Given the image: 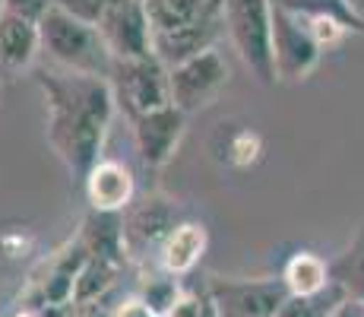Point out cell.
Segmentation results:
<instances>
[{"instance_id": "cell-1", "label": "cell", "mask_w": 364, "mask_h": 317, "mask_svg": "<svg viewBox=\"0 0 364 317\" xmlns=\"http://www.w3.org/2000/svg\"><path fill=\"white\" fill-rule=\"evenodd\" d=\"M35 83L48 111V143L70 175L86 178L102 162L105 137L117 111L111 83L102 76L67 73V70H41Z\"/></svg>"}, {"instance_id": "cell-2", "label": "cell", "mask_w": 364, "mask_h": 317, "mask_svg": "<svg viewBox=\"0 0 364 317\" xmlns=\"http://www.w3.org/2000/svg\"><path fill=\"white\" fill-rule=\"evenodd\" d=\"M38 35H41V51L58 63V70L82 76H102V80L111 76L114 58L108 54L95 26L73 19L70 13L51 6L38 19Z\"/></svg>"}, {"instance_id": "cell-3", "label": "cell", "mask_w": 364, "mask_h": 317, "mask_svg": "<svg viewBox=\"0 0 364 317\" xmlns=\"http://www.w3.org/2000/svg\"><path fill=\"white\" fill-rule=\"evenodd\" d=\"M222 10H225V32L250 76L263 86H276L272 0H222Z\"/></svg>"}, {"instance_id": "cell-4", "label": "cell", "mask_w": 364, "mask_h": 317, "mask_svg": "<svg viewBox=\"0 0 364 317\" xmlns=\"http://www.w3.org/2000/svg\"><path fill=\"white\" fill-rule=\"evenodd\" d=\"M108 83H111V93H114L117 108L127 115V121L171 105L168 67L156 58V54L136 58V61H114Z\"/></svg>"}, {"instance_id": "cell-5", "label": "cell", "mask_w": 364, "mask_h": 317, "mask_svg": "<svg viewBox=\"0 0 364 317\" xmlns=\"http://www.w3.org/2000/svg\"><path fill=\"white\" fill-rule=\"evenodd\" d=\"M323 48L301 13L272 0V63L279 83H301L317 70Z\"/></svg>"}, {"instance_id": "cell-6", "label": "cell", "mask_w": 364, "mask_h": 317, "mask_svg": "<svg viewBox=\"0 0 364 317\" xmlns=\"http://www.w3.org/2000/svg\"><path fill=\"white\" fill-rule=\"evenodd\" d=\"M203 289L222 317H276L279 305L289 298L282 276H209Z\"/></svg>"}, {"instance_id": "cell-7", "label": "cell", "mask_w": 364, "mask_h": 317, "mask_svg": "<svg viewBox=\"0 0 364 317\" xmlns=\"http://www.w3.org/2000/svg\"><path fill=\"white\" fill-rule=\"evenodd\" d=\"M181 219V209L174 200H168L162 194H146L139 200H133L124 209V241H127V257L130 260H146L149 254L162 251Z\"/></svg>"}, {"instance_id": "cell-8", "label": "cell", "mask_w": 364, "mask_h": 317, "mask_svg": "<svg viewBox=\"0 0 364 317\" xmlns=\"http://www.w3.org/2000/svg\"><path fill=\"white\" fill-rule=\"evenodd\" d=\"M95 29L114 61H136L152 54V26L143 0H108Z\"/></svg>"}, {"instance_id": "cell-9", "label": "cell", "mask_w": 364, "mask_h": 317, "mask_svg": "<svg viewBox=\"0 0 364 317\" xmlns=\"http://www.w3.org/2000/svg\"><path fill=\"white\" fill-rule=\"evenodd\" d=\"M168 80H171V105L184 115H193V111L209 108L228 86V63L213 48L181 67H171Z\"/></svg>"}, {"instance_id": "cell-10", "label": "cell", "mask_w": 364, "mask_h": 317, "mask_svg": "<svg viewBox=\"0 0 364 317\" xmlns=\"http://www.w3.org/2000/svg\"><path fill=\"white\" fill-rule=\"evenodd\" d=\"M130 127H133V143H136V152H139V159H143V165L162 168L165 162H171L181 137H184L187 115L181 108H174V105H165V108H159V111L133 118Z\"/></svg>"}, {"instance_id": "cell-11", "label": "cell", "mask_w": 364, "mask_h": 317, "mask_svg": "<svg viewBox=\"0 0 364 317\" xmlns=\"http://www.w3.org/2000/svg\"><path fill=\"white\" fill-rule=\"evenodd\" d=\"M222 32H225V10H222V4H219L206 19H200V23L184 26V29H178V32L152 35V54H156L168 70L181 67V63L213 51L215 41L222 38Z\"/></svg>"}, {"instance_id": "cell-12", "label": "cell", "mask_w": 364, "mask_h": 317, "mask_svg": "<svg viewBox=\"0 0 364 317\" xmlns=\"http://www.w3.org/2000/svg\"><path fill=\"white\" fill-rule=\"evenodd\" d=\"M82 190H86L89 209H95V213H124L136 200L133 172L117 159H102L82 178Z\"/></svg>"}, {"instance_id": "cell-13", "label": "cell", "mask_w": 364, "mask_h": 317, "mask_svg": "<svg viewBox=\"0 0 364 317\" xmlns=\"http://www.w3.org/2000/svg\"><path fill=\"white\" fill-rule=\"evenodd\" d=\"M41 51V35L38 23L16 13H6L0 23V67L6 73H23L29 70Z\"/></svg>"}, {"instance_id": "cell-14", "label": "cell", "mask_w": 364, "mask_h": 317, "mask_svg": "<svg viewBox=\"0 0 364 317\" xmlns=\"http://www.w3.org/2000/svg\"><path fill=\"white\" fill-rule=\"evenodd\" d=\"M76 238L89 251V257L111 260L117 266H124L130 260L127 241H124V213H95V209H89Z\"/></svg>"}, {"instance_id": "cell-15", "label": "cell", "mask_w": 364, "mask_h": 317, "mask_svg": "<svg viewBox=\"0 0 364 317\" xmlns=\"http://www.w3.org/2000/svg\"><path fill=\"white\" fill-rule=\"evenodd\" d=\"M206 244H209L206 225L184 219L168 235V241L162 244V251H159V270L171 273V276H187L203 260Z\"/></svg>"}, {"instance_id": "cell-16", "label": "cell", "mask_w": 364, "mask_h": 317, "mask_svg": "<svg viewBox=\"0 0 364 317\" xmlns=\"http://www.w3.org/2000/svg\"><path fill=\"white\" fill-rule=\"evenodd\" d=\"M143 4H146L152 35H165L206 19L222 0H143Z\"/></svg>"}, {"instance_id": "cell-17", "label": "cell", "mask_w": 364, "mask_h": 317, "mask_svg": "<svg viewBox=\"0 0 364 317\" xmlns=\"http://www.w3.org/2000/svg\"><path fill=\"white\" fill-rule=\"evenodd\" d=\"M279 4L301 13L307 23L336 26L342 35H364V13L352 0H279Z\"/></svg>"}, {"instance_id": "cell-18", "label": "cell", "mask_w": 364, "mask_h": 317, "mask_svg": "<svg viewBox=\"0 0 364 317\" xmlns=\"http://www.w3.org/2000/svg\"><path fill=\"white\" fill-rule=\"evenodd\" d=\"M282 283L289 295H317L333 283L330 276V260H323L314 251H298L285 260L282 266Z\"/></svg>"}, {"instance_id": "cell-19", "label": "cell", "mask_w": 364, "mask_h": 317, "mask_svg": "<svg viewBox=\"0 0 364 317\" xmlns=\"http://www.w3.org/2000/svg\"><path fill=\"white\" fill-rule=\"evenodd\" d=\"M330 276L336 286H342V292H346L348 298L364 301V219L358 229H355L346 251L330 260Z\"/></svg>"}, {"instance_id": "cell-20", "label": "cell", "mask_w": 364, "mask_h": 317, "mask_svg": "<svg viewBox=\"0 0 364 317\" xmlns=\"http://www.w3.org/2000/svg\"><path fill=\"white\" fill-rule=\"evenodd\" d=\"M215 152L228 168H250L263 159V137L254 127H232L215 137Z\"/></svg>"}, {"instance_id": "cell-21", "label": "cell", "mask_w": 364, "mask_h": 317, "mask_svg": "<svg viewBox=\"0 0 364 317\" xmlns=\"http://www.w3.org/2000/svg\"><path fill=\"white\" fill-rule=\"evenodd\" d=\"M124 266L111 264L102 257H89L86 266L76 276V289H73V305H92V301H105V295L114 289L117 276H121Z\"/></svg>"}, {"instance_id": "cell-22", "label": "cell", "mask_w": 364, "mask_h": 317, "mask_svg": "<svg viewBox=\"0 0 364 317\" xmlns=\"http://www.w3.org/2000/svg\"><path fill=\"white\" fill-rule=\"evenodd\" d=\"M346 298L348 295L342 292V286L330 283L317 295H289V298L279 305L276 317H330Z\"/></svg>"}, {"instance_id": "cell-23", "label": "cell", "mask_w": 364, "mask_h": 317, "mask_svg": "<svg viewBox=\"0 0 364 317\" xmlns=\"http://www.w3.org/2000/svg\"><path fill=\"white\" fill-rule=\"evenodd\" d=\"M136 295H139V298H143L146 305H149L159 317H162L168 308L174 305V298L181 295V283H178V276H171V273L159 270V273H152V276L143 279V286H139Z\"/></svg>"}, {"instance_id": "cell-24", "label": "cell", "mask_w": 364, "mask_h": 317, "mask_svg": "<svg viewBox=\"0 0 364 317\" xmlns=\"http://www.w3.org/2000/svg\"><path fill=\"white\" fill-rule=\"evenodd\" d=\"M54 6L70 13L73 19H82V23L95 26L102 19L105 6H108V0H54Z\"/></svg>"}, {"instance_id": "cell-25", "label": "cell", "mask_w": 364, "mask_h": 317, "mask_svg": "<svg viewBox=\"0 0 364 317\" xmlns=\"http://www.w3.org/2000/svg\"><path fill=\"white\" fill-rule=\"evenodd\" d=\"M203 298H206V289H200V292L181 289V295L174 298V305L168 308L162 317H200L203 314Z\"/></svg>"}, {"instance_id": "cell-26", "label": "cell", "mask_w": 364, "mask_h": 317, "mask_svg": "<svg viewBox=\"0 0 364 317\" xmlns=\"http://www.w3.org/2000/svg\"><path fill=\"white\" fill-rule=\"evenodd\" d=\"M114 317H159V314L152 311L136 292H133V295H127V298H121L114 305Z\"/></svg>"}, {"instance_id": "cell-27", "label": "cell", "mask_w": 364, "mask_h": 317, "mask_svg": "<svg viewBox=\"0 0 364 317\" xmlns=\"http://www.w3.org/2000/svg\"><path fill=\"white\" fill-rule=\"evenodd\" d=\"M330 317H364V301H358V298H346Z\"/></svg>"}, {"instance_id": "cell-28", "label": "cell", "mask_w": 364, "mask_h": 317, "mask_svg": "<svg viewBox=\"0 0 364 317\" xmlns=\"http://www.w3.org/2000/svg\"><path fill=\"white\" fill-rule=\"evenodd\" d=\"M45 317H80V308L76 305H67V308H41Z\"/></svg>"}, {"instance_id": "cell-29", "label": "cell", "mask_w": 364, "mask_h": 317, "mask_svg": "<svg viewBox=\"0 0 364 317\" xmlns=\"http://www.w3.org/2000/svg\"><path fill=\"white\" fill-rule=\"evenodd\" d=\"M200 317H222V314H219V308H215V301L209 298V295L203 298V314H200Z\"/></svg>"}, {"instance_id": "cell-30", "label": "cell", "mask_w": 364, "mask_h": 317, "mask_svg": "<svg viewBox=\"0 0 364 317\" xmlns=\"http://www.w3.org/2000/svg\"><path fill=\"white\" fill-rule=\"evenodd\" d=\"M6 13H10V10H6V0H0V23H4Z\"/></svg>"}]
</instances>
